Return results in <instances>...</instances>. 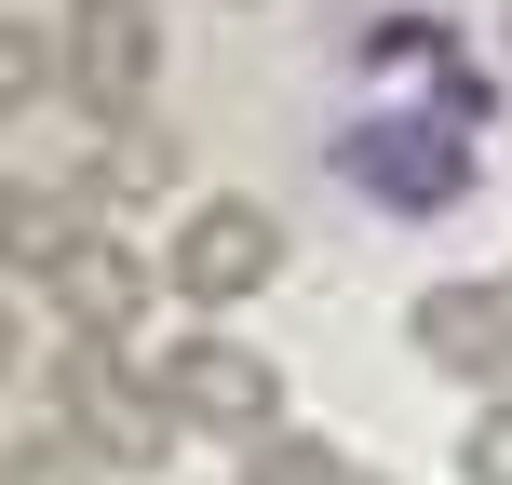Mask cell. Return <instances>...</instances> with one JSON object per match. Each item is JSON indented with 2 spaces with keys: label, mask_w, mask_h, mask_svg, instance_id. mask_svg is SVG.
Returning a JSON list of instances; mask_svg holds the SVG:
<instances>
[{
  "label": "cell",
  "mask_w": 512,
  "mask_h": 485,
  "mask_svg": "<svg viewBox=\"0 0 512 485\" xmlns=\"http://www.w3.org/2000/svg\"><path fill=\"white\" fill-rule=\"evenodd\" d=\"M324 162H337L378 216H445V203L472 189V135L445 122V108H418V95H405V108H351Z\"/></svg>",
  "instance_id": "cell-1"
},
{
  "label": "cell",
  "mask_w": 512,
  "mask_h": 485,
  "mask_svg": "<svg viewBox=\"0 0 512 485\" xmlns=\"http://www.w3.org/2000/svg\"><path fill=\"white\" fill-rule=\"evenodd\" d=\"M54 432H81L108 472H162L189 418L149 391V364H122V351H81V337H54Z\"/></svg>",
  "instance_id": "cell-2"
},
{
  "label": "cell",
  "mask_w": 512,
  "mask_h": 485,
  "mask_svg": "<svg viewBox=\"0 0 512 485\" xmlns=\"http://www.w3.org/2000/svg\"><path fill=\"white\" fill-rule=\"evenodd\" d=\"M149 391L189 418V432H230V445L283 432V364L256 351V337H230V324H189V337H162V351H149Z\"/></svg>",
  "instance_id": "cell-3"
},
{
  "label": "cell",
  "mask_w": 512,
  "mask_h": 485,
  "mask_svg": "<svg viewBox=\"0 0 512 485\" xmlns=\"http://www.w3.org/2000/svg\"><path fill=\"white\" fill-rule=\"evenodd\" d=\"M54 95L81 108V122H135V108H149V81H162V14L149 0H68V27H54Z\"/></svg>",
  "instance_id": "cell-4"
},
{
  "label": "cell",
  "mask_w": 512,
  "mask_h": 485,
  "mask_svg": "<svg viewBox=\"0 0 512 485\" xmlns=\"http://www.w3.org/2000/svg\"><path fill=\"white\" fill-rule=\"evenodd\" d=\"M162 283L189 310H243L256 283H283V216L270 203H176L162 230Z\"/></svg>",
  "instance_id": "cell-5"
},
{
  "label": "cell",
  "mask_w": 512,
  "mask_h": 485,
  "mask_svg": "<svg viewBox=\"0 0 512 485\" xmlns=\"http://www.w3.org/2000/svg\"><path fill=\"white\" fill-rule=\"evenodd\" d=\"M405 351L432 364V378H459V391H512V270L432 283V297L405 310Z\"/></svg>",
  "instance_id": "cell-6"
},
{
  "label": "cell",
  "mask_w": 512,
  "mask_h": 485,
  "mask_svg": "<svg viewBox=\"0 0 512 485\" xmlns=\"http://www.w3.org/2000/svg\"><path fill=\"white\" fill-rule=\"evenodd\" d=\"M149 297H162V256H135L122 230H95L54 270V324L81 337V351H135V324H149Z\"/></svg>",
  "instance_id": "cell-7"
},
{
  "label": "cell",
  "mask_w": 512,
  "mask_h": 485,
  "mask_svg": "<svg viewBox=\"0 0 512 485\" xmlns=\"http://www.w3.org/2000/svg\"><path fill=\"white\" fill-rule=\"evenodd\" d=\"M81 243H95V203H81V189H54V176H0V270L54 283Z\"/></svg>",
  "instance_id": "cell-8"
},
{
  "label": "cell",
  "mask_w": 512,
  "mask_h": 485,
  "mask_svg": "<svg viewBox=\"0 0 512 485\" xmlns=\"http://www.w3.org/2000/svg\"><path fill=\"white\" fill-rule=\"evenodd\" d=\"M68 189L95 203V230H108L122 203H162V189H176V135H162L149 108H135V122H108V135H95V162H81Z\"/></svg>",
  "instance_id": "cell-9"
},
{
  "label": "cell",
  "mask_w": 512,
  "mask_h": 485,
  "mask_svg": "<svg viewBox=\"0 0 512 485\" xmlns=\"http://www.w3.org/2000/svg\"><path fill=\"white\" fill-rule=\"evenodd\" d=\"M337 54H351V68H418V81H445V68H459V27H445V14H364Z\"/></svg>",
  "instance_id": "cell-10"
},
{
  "label": "cell",
  "mask_w": 512,
  "mask_h": 485,
  "mask_svg": "<svg viewBox=\"0 0 512 485\" xmlns=\"http://www.w3.org/2000/svg\"><path fill=\"white\" fill-rule=\"evenodd\" d=\"M230 485H351V459H337L324 432H256Z\"/></svg>",
  "instance_id": "cell-11"
},
{
  "label": "cell",
  "mask_w": 512,
  "mask_h": 485,
  "mask_svg": "<svg viewBox=\"0 0 512 485\" xmlns=\"http://www.w3.org/2000/svg\"><path fill=\"white\" fill-rule=\"evenodd\" d=\"M108 459H95V445H81V432H54V418H41V432H14V445H0V485H95Z\"/></svg>",
  "instance_id": "cell-12"
},
{
  "label": "cell",
  "mask_w": 512,
  "mask_h": 485,
  "mask_svg": "<svg viewBox=\"0 0 512 485\" xmlns=\"http://www.w3.org/2000/svg\"><path fill=\"white\" fill-rule=\"evenodd\" d=\"M54 81H68V68H54V27H27V14H0V108H41Z\"/></svg>",
  "instance_id": "cell-13"
},
{
  "label": "cell",
  "mask_w": 512,
  "mask_h": 485,
  "mask_svg": "<svg viewBox=\"0 0 512 485\" xmlns=\"http://www.w3.org/2000/svg\"><path fill=\"white\" fill-rule=\"evenodd\" d=\"M459 485H512V391H486L459 432Z\"/></svg>",
  "instance_id": "cell-14"
},
{
  "label": "cell",
  "mask_w": 512,
  "mask_h": 485,
  "mask_svg": "<svg viewBox=\"0 0 512 485\" xmlns=\"http://www.w3.org/2000/svg\"><path fill=\"white\" fill-rule=\"evenodd\" d=\"M432 108H445L459 135H486V122H499V81H486V68H445V81H432Z\"/></svg>",
  "instance_id": "cell-15"
},
{
  "label": "cell",
  "mask_w": 512,
  "mask_h": 485,
  "mask_svg": "<svg viewBox=\"0 0 512 485\" xmlns=\"http://www.w3.org/2000/svg\"><path fill=\"white\" fill-rule=\"evenodd\" d=\"M14 364H27V310L0 297V378H14Z\"/></svg>",
  "instance_id": "cell-16"
},
{
  "label": "cell",
  "mask_w": 512,
  "mask_h": 485,
  "mask_svg": "<svg viewBox=\"0 0 512 485\" xmlns=\"http://www.w3.org/2000/svg\"><path fill=\"white\" fill-rule=\"evenodd\" d=\"M351 485H405V472H364V459H351Z\"/></svg>",
  "instance_id": "cell-17"
},
{
  "label": "cell",
  "mask_w": 512,
  "mask_h": 485,
  "mask_svg": "<svg viewBox=\"0 0 512 485\" xmlns=\"http://www.w3.org/2000/svg\"><path fill=\"white\" fill-rule=\"evenodd\" d=\"M499 54H512V27H499Z\"/></svg>",
  "instance_id": "cell-18"
}]
</instances>
